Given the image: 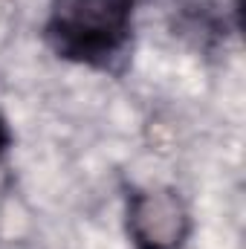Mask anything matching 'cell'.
<instances>
[{"label": "cell", "mask_w": 246, "mask_h": 249, "mask_svg": "<svg viewBox=\"0 0 246 249\" xmlns=\"http://www.w3.org/2000/svg\"><path fill=\"white\" fill-rule=\"evenodd\" d=\"M133 0H50L47 41L67 61L107 67L130 41Z\"/></svg>", "instance_id": "cell-1"}, {"label": "cell", "mask_w": 246, "mask_h": 249, "mask_svg": "<svg viewBox=\"0 0 246 249\" xmlns=\"http://www.w3.org/2000/svg\"><path fill=\"white\" fill-rule=\"evenodd\" d=\"M9 145H12V133H9V127H6V119L0 116V154H6Z\"/></svg>", "instance_id": "cell-3"}, {"label": "cell", "mask_w": 246, "mask_h": 249, "mask_svg": "<svg viewBox=\"0 0 246 249\" xmlns=\"http://www.w3.org/2000/svg\"><path fill=\"white\" fill-rule=\"evenodd\" d=\"M185 217L177 194H136L130 206V232L142 249H177L185 238Z\"/></svg>", "instance_id": "cell-2"}]
</instances>
